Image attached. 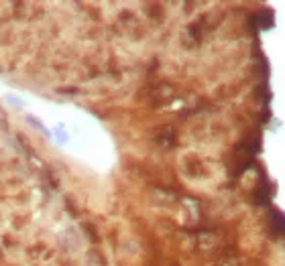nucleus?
Listing matches in <instances>:
<instances>
[{
  "label": "nucleus",
  "mask_w": 285,
  "mask_h": 266,
  "mask_svg": "<svg viewBox=\"0 0 285 266\" xmlns=\"http://www.w3.org/2000/svg\"><path fill=\"white\" fill-rule=\"evenodd\" d=\"M0 108V266H96L59 177Z\"/></svg>",
  "instance_id": "obj_1"
}]
</instances>
